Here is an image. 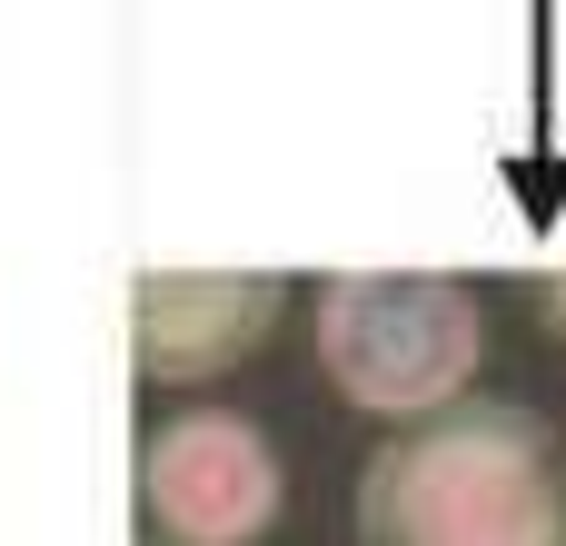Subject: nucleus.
<instances>
[{
  "mask_svg": "<svg viewBox=\"0 0 566 546\" xmlns=\"http://www.w3.org/2000/svg\"><path fill=\"white\" fill-rule=\"evenodd\" d=\"M358 546H566V438L517 398H458L378 438Z\"/></svg>",
  "mask_w": 566,
  "mask_h": 546,
  "instance_id": "f257e3e1",
  "label": "nucleus"
},
{
  "mask_svg": "<svg viewBox=\"0 0 566 546\" xmlns=\"http://www.w3.org/2000/svg\"><path fill=\"white\" fill-rule=\"evenodd\" d=\"M308 338H318V368L328 388L358 408V418H438L468 398L478 358H488V318H478V288L458 279H328L318 308H308Z\"/></svg>",
  "mask_w": 566,
  "mask_h": 546,
  "instance_id": "f03ea898",
  "label": "nucleus"
},
{
  "mask_svg": "<svg viewBox=\"0 0 566 546\" xmlns=\"http://www.w3.org/2000/svg\"><path fill=\"white\" fill-rule=\"evenodd\" d=\"M139 507H149L159 546H259L289 507V468L259 418L179 408L139 448Z\"/></svg>",
  "mask_w": 566,
  "mask_h": 546,
  "instance_id": "7ed1b4c3",
  "label": "nucleus"
},
{
  "mask_svg": "<svg viewBox=\"0 0 566 546\" xmlns=\"http://www.w3.org/2000/svg\"><path fill=\"white\" fill-rule=\"evenodd\" d=\"M269 318H279V279H249V269H149L129 288L139 378H159V388L239 368L269 338Z\"/></svg>",
  "mask_w": 566,
  "mask_h": 546,
  "instance_id": "20e7f679",
  "label": "nucleus"
},
{
  "mask_svg": "<svg viewBox=\"0 0 566 546\" xmlns=\"http://www.w3.org/2000/svg\"><path fill=\"white\" fill-rule=\"evenodd\" d=\"M527 308H537V328H547V338H566V279H537V288H527Z\"/></svg>",
  "mask_w": 566,
  "mask_h": 546,
  "instance_id": "39448f33",
  "label": "nucleus"
}]
</instances>
